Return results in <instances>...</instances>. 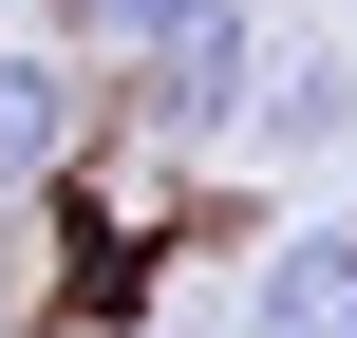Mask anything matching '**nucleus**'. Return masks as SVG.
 I'll return each instance as SVG.
<instances>
[{
  "mask_svg": "<svg viewBox=\"0 0 357 338\" xmlns=\"http://www.w3.org/2000/svg\"><path fill=\"white\" fill-rule=\"evenodd\" d=\"M245 94H264V19H245V0H169V38H151V113H169V151L245 132Z\"/></svg>",
  "mask_w": 357,
  "mask_h": 338,
  "instance_id": "1",
  "label": "nucleus"
},
{
  "mask_svg": "<svg viewBox=\"0 0 357 338\" xmlns=\"http://www.w3.org/2000/svg\"><path fill=\"white\" fill-rule=\"evenodd\" d=\"M245 338H357V226H282L245 263Z\"/></svg>",
  "mask_w": 357,
  "mask_h": 338,
  "instance_id": "2",
  "label": "nucleus"
},
{
  "mask_svg": "<svg viewBox=\"0 0 357 338\" xmlns=\"http://www.w3.org/2000/svg\"><path fill=\"white\" fill-rule=\"evenodd\" d=\"M75 151V56L56 38H0V188H38Z\"/></svg>",
  "mask_w": 357,
  "mask_h": 338,
  "instance_id": "3",
  "label": "nucleus"
},
{
  "mask_svg": "<svg viewBox=\"0 0 357 338\" xmlns=\"http://www.w3.org/2000/svg\"><path fill=\"white\" fill-rule=\"evenodd\" d=\"M245 113H264V151H320V132L357 113V75H339V56H282V75L245 94Z\"/></svg>",
  "mask_w": 357,
  "mask_h": 338,
  "instance_id": "4",
  "label": "nucleus"
},
{
  "mask_svg": "<svg viewBox=\"0 0 357 338\" xmlns=\"http://www.w3.org/2000/svg\"><path fill=\"white\" fill-rule=\"evenodd\" d=\"M56 19H75V38H132V56L169 38V0H56Z\"/></svg>",
  "mask_w": 357,
  "mask_h": 338,
  "instance_id": "5",
  "label": "nucleus"
}]
</instances>
